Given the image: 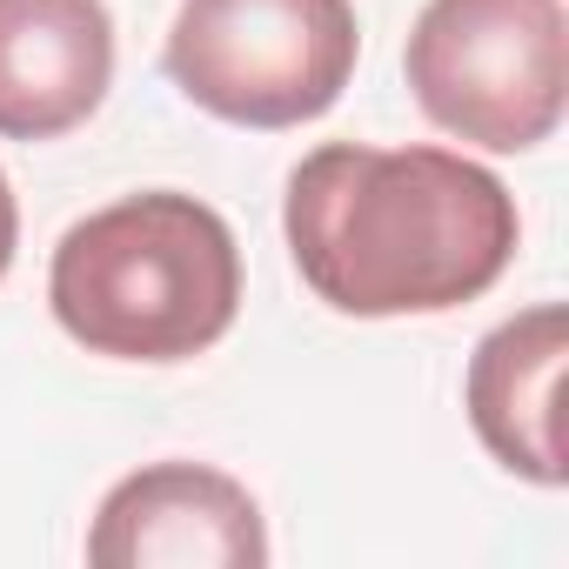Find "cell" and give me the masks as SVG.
I'll use <instances>...</instances> for the list:
<instances>
[{
	"label": "cell",
	"mask_w": 569,
	"mask_h": 569,
	"mask_svg": "<svg viewBox=\"0 0 569 569\" xmlns=\"http://www.w3.org/2000/svg\"><path fill=\"white\" fill-rule=\"evenodd\" d=\"M562 356H569V316L562 302H536L509 322H496L462 376V409L476 442L522 482L562 489Z\"/></svg>",
	"instance_id": "obj_7"
},
{
	"label": "cell",
	"mask_w": 569,
	"mask_h": 569,
	"mask_svg": "<svg viewBox=\"0 0 569 569\" xmlns=\"http://www.w3.org/2000/svg\"><path fill=\"white\" fill-rule=\"evenodd\" d=\"M88 562L101 569H261L268 522L261 502L208 462H148L121 476L88 529Z\"/></svg>",
	"instance_id": "obj_5"
},
{
	"label": "cell",
	"mask_w": 569,
	"mask_h": 569,
	"mask_svg": "<svg viewBox=\"0 0 569 569\" xmlns=\"http://www.w3.org/2000/svg\"><path fill=\"white\" fill-rule=\"evenodd\" d=\"M362 61L356 0H181L161 68L228 128L322 121Z\"/></svg>",
	"instance_id": "obj_3"
},
{
	"label": "cell",
	"mask_w": 569,
	"mask_h": 569,
	"mask_svg": "<svg viewBox=\"0 0 569 569\" xmlns=\"http://www.w3.org/2000/svg\"><path fill=\"white\" fill-rule=\"evenodd\" d=\"M114 88L108 0H0V141H61Z\"/></svg>",
	"instance_id": "obj_6"
},
{
	"label": "cell",
	"mask_w": 569,
	"mask_h": 569,
	"mask_svg": "<svg viewBox=\"0 0 569 569\" xmlns=\"http://www.w3.org/2000/svg\"><path fill=\"white\" fill-rule=\"evenodd\" d=\"M402 74L442 134L529 154L569 108V14L562 0H429L409 28Z\"/></svg>",
	"instance_id": "obj_4"
},
{
	"label": "cell",
	"mask_w": 569,
	"mask_h": 569,
	"mask_svg": "<svg viewBox=\"0 0 569 569\" xmlns=\"http://www.w3.org/2000/svg\"><path fill=\"white\" fill-rule=\"evenodd\" d=\"M281 234L316 302L356 322H396L489 296L516 261L522 214L469 154L329 141L296 161Z\"/></svg>",
	"instance_id": "obj_1"
},
{
	"label": "cell",
	"mask_w": 569,
	"mask_h": 569,
	"mask_svg": "<svg viewBox=\"0 0 569 569\" xmlns=\"http://www.w3.org/2000/svg\"><path fill=\"white\" fill-rule=\"evenodd\" d=\"M48 309L88 356L194 362L241 316L234 228L181 188L121 194L54 241Z\"/></svg>",
	"instance_id": "obj_2"
},
{
	"label": "cell",
	"mask_w": 569,
	"mask_h": 569,
	"mask_svg": "<svg viewBox=\"0 0 569 569\" xmlns=\"http://www.w3.org/2000/svg\"><path fill=\"white\" fill-rule=\"evenodd\" d=\"M14 248H21V201H14V181L0 174V274L14 268Z\"/></svg>",
	"instance_id": "obj_8"
}]
</instances>
